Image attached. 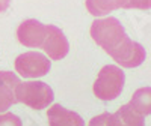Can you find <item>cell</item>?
Here are the masks:
<instances>
[{
  "label": "cell",
  "mask_w": 151,
  "mask_h": 126,
  "mask_svg": "<svg viewBox=\"0 0 151 126\" xmlns=\"http://www.w3.org/2000/svg\"><path fill=\"white\" fill-rule=\"evenodd\" d=\"M9 5H11V0H0V12L8 11Z\"/></svg>",
  "instance_id": "2e32d148"
},
{
  "label": "cell",
  "mask_w": 151,
  "mask_h": 126,
  "mask_svg": "<svg viewBox=\"0 0 151 126\" xmlns=\"http://www.w3.org/2000/svg\"><path fill=\"white\" fill-rule=\"evenodd\" d=\"M0 126H23L21 119L12 113H5L0 114Z\"/></svg>",
  "instance_id": "5bb4252c"
},
{
  "label": "cell",
  "mask_w": 151,
  "mask_h": 126,
  "mask_svg": "<svg viewBox=\"0 0 151 126\" xmlns=\"http://www.w3.org/2000/svg\"><path fill=\"white\" fill-rule=\"evenodd\" d=\"M110 57L122 68H137L145 60V48L127 36L124 42L110 54Z\"/></svg>",
  "instance_id": "5b68a950"
},
{
  "label": "cell",
  "mask_w": 151,
  "mask_h": 126,
  "mask_svg": "<svg viewBox=\"0 0 151 126\" xmlns=\"http://www.w3.org/2000/svg\"><path fill=\"white\" fill-rule=\"evenodd\" d=\"M17 102L30 107L32 110H44L55 99L52 87L42 81H26L20 83L15 89Z\"/></svg>",
  "instance_id": "3957f363"
},
{
  "label": "cell",
  "mask_w": 151,
  "mask_h": 126,
  "mask_svg": "<svg viewBox=\"0 0 151 126\" xmlns=\"http://www.w3.org/2000/svg\"><path fill=\"white\" fill-rule=\"evenodd\" d=\"M129 105L136 111L139 113L141 116H150L151 114V87H142V89H137Z\"/></svg>",
  "instance_id": "8fae6325"
},
{
  "label": "cell",
  "mask_w": 151,
  "mask_h": 126,
  "mask_svg": "<svg viewBox=\"0 0 151 126\" xmlns=\"http://www.w3.org/2000/svg\"><path fill=\"white\" fill-rule=\"evenodd\" d=\"M52 68V62L45 54L29 51L23 53L15 59V69L24 78H40L42 75L48 74Z\"/></svg>",
  "instance_id": "277c9868"
},
{
  "label": "cell",
  "mask_w": 151,
  "mask_h": 126,
  "mask_svg": "<svg viewBox=\"0 0 151 126\" xmlns=\"http://www.w3.org/2000/svg\"><path fill=\"white\" fill-rule=\"evenodd\" d=\"M47 117L50 126H85L82 116L59 104H55L47 110Z\"/></svg>",
  "instance_id": "9c48e42d"
},
{
  "label": "cell",
  "mask_w": 151,
  "mask_h": 126,
  "mask_svg": "<svg viewBox=\"0 0 151 126\" xmlns=\"http://www.w3.org/2000/svg\"><path fill=\"white\" fill-rule=\"evenodd\" d=\"M109 116L110 113H103V114H98L95 117H92L88 123V126H109Z\"/></svg>",
  "instance_id": "9a60e30c"
},
{
  "label": "cell",
  "mask_w": 151,
  "mask_h": 126,
  "mask_svg": "<svg viewBox=\"0 0 151 126\" xmlns=\"http://www.w3.org/2000/svg\"><path fill=\"white\" fill-rule=\"evenodd\" d=\"M125 83V75L116 65H106L98 72L92 86V92L100 101H113L116 99Z\"/></svg>",
  "instance_id": "7a4b0ae2"
},
{
  "label": "cell",
  "mask_w": 151,
  "mask_h": 126,
  "mask_svg": "<svg viewBox=\"0 0 151 126\" xmlns=\"http://www.w3.org/2000/svg\"><path fill=\"white\" fill-rule=\"evenodd\" d=\"M45 38V26L36 20L23 21L17 29V39L29 48H41Z\"/></svg>",
  "instance_id": "52a82bcc"
},
{
  "label": "cell",
  "mask_w": 151,
  "mask_h": 126,
  "mask_svg": "<svg viewBox=\"0 0 151 126\" xmlns=\"http://www.w3.org/2000/svg\"><path fill=\"white\" fill-rule=\"evenodd\" d=\"M121 8L124 9H151V0H121Z\"/></svg>",
  "instance_id": "4fadbf2b"
},
{
  "label": "cell",
  "mask_w": 151,
  "mask_h": 126,
  "mask_svg": "<svg viewBox=\"0 0 151 126\" xmlns=\"http://www.w3.org/2000/svg\"><path fill=\"white\" fill-rule=\"evenodd\" d=\"M92 41L110 56L127 38L122 24L113 17L95 20L89 29Z\"/></svg>",
  "instance_id": "6da1fadb"
},
{
  "label": "cell",
  "mask_w": 151,
  "mask_h": 126,
  "mask_svg": "<svg viewBox=\"0 0 151 126\" xmlns=\"http://www.w3.org/2000/svg\"><path fill=\"white\" fill-rule=\"evenodd\" d=\"M41 48L45 51L48 59L62 60L70 51V44L64 32L58 29L56 26L48 24V26H45V38Z\"/></svg>",
  "instance_id": "8992f818"
},
{
  "label": "cell",
  "mask_w": 151,
  "mask_h": 126,
  "mask_svg": "<svg viewBox=\"0 0 151 126\" xmlns=\"http://www.w3.org/2000/svg\"><path fill=\"white\" fill-rule=\"evenodd\" d=\"M109 126H145L144 116L136 113L129 104L119 107L116 113L109 116Z\"/></svg>",
  "instance_id": "30bf717a"
},
{
  "label": "cell",
  "mask_w": 151,
  "mask_h": 126,
  "mask_svg": "<svg viewBox=\"0 0 151 126\" xmlns=\"http://www.w3.org/2000/svg\"><path fill=\"white\" fill-rule=\"evenodd\" d=\"M20 78L9 71H0V113H5L17 102L15 89Z\"/></svg>",
  "instance_id": "ba28073f"
},
{
  "label": "cell",
  "mask_w": 151,
  "mask_h": 126,
  "mask_svg": "<svg viewBox=\"0 0 151 126\" xmlns=\"http://www.w3.org/2000/svg\"><path fill=\"white\" fill-rule=\"evenodd\" d=\"M86 9L94 17H106L112 11L121 8V0H86Z\"/></svg>",
  "instance_id": "7c38bea8"
}]
</instances>
